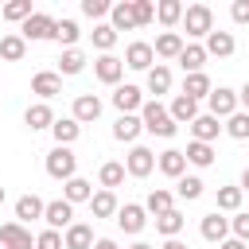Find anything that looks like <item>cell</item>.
Returning a JSON list of instances; mask_svg holds the SVG:
<instances>
[{
    "label": "cell",
    "mask_w": 249,
    "mask_h": 249,
    "mask_svg": "<svg viewBox=\"0 0 249 249\" xmlns=\"http://www.w3.org/2000/svg\"><path fill=\"white\" fill-rule=\"evenodd\" d=\"M140 121H144V132H152V136H163V140H171V136L179 132V124L171 121L167 105H160L156 97H152V101H144V109H140Z\"/></svg>",
    "instance_id": "obj_1"
},
{
    "label": "cell",
    "mask_w": 249,
    "mask_h": 249,
    "mask_svg": "<svg viewBox=\"0 0 249 249\" xmlns=\"http://www.w3.org/2000/svg\"><path fill=\"white\" fill-rule=\"evenodd\" d=\"M183 31H187L191 39H206V35L214 31V12H210V4H187V12H183Z\"/></svg>",
    "instance_id": "obj_2"
},
{
    "label": "cell",
    "mask_w": 249,
    "mask_h": 249,
    "mask_svg": "<svg viewBox=\"0 0 249 249\" xmlns=\"http://www.w3.org/2000/svg\"><path fill=\"white\" fill-rule=\"evenodd\" d=\"M43 167H47V175H51V179L66 183V179H74V175H78V156H74L70 148H58V144H54V148L47 152V163H43Z\"/></svg>",
    "instance_id": "obj_3"
},
{
    "label": "cell",
    "mask_w": 249,
    "mask_h": 249,
    "mask_svg": "<svg viewBox=\"0 0 249 249\" xmlns=\"http://www.w3.org/2000/svg\"><path fill=\"white\" fill-rule=\"evenodd\" d=\"M237 109H241V105H237V89H230V86H214V89H210V97H206V113H210V117L230 121Z\"/></svg>",
    "instance_id": "obj_4"
},
{
    "label": "cell",
    "mask_w": 249,
    "mask_h": 249,
    "mask_svg": "<svg viewBox=\"0 0 249 249\" xmlns=\"http://www.w3.org/2000/svg\"><path fill=\"white\" fill-rule=\"evenodd\" d=\"M124 171H128L132 179H148V175L156 171V152L144 148V144H132L128 156H124Z\"/></svg>",
    "instance_id": "obj_5"
},
{
    "label": "cell",
    "mask_w": 249,
    "mask_h": 249,
    "mask_svg": "<svg viewBox=\"0 0 249 249\" xmlns=\"http://www.w3.org/2000/svg\"><path fill=\"white\" fill-rule=\"evenodd\" d=\"M54 16H47V12H35L23 27H19V35L27 39V43H43V39H54Z\"/></svg>",
    "instance_id": "obj_6"
},
{
    "label": "cell",
    "mask_w": 249,
    "mask_h": 249,
    "mask_svg": "<svg viewBox=\"0 0 249 249\" xmlns=\"http://www.w3.org/2000/svg\"><path fill=\"white\" fill-rule=\"evenodd\" d=\"M93 74H97V82H105V86H121V78H124V58H117V54H97L93 58Z\"/></svg>",
    "instance_id": "obj_7"
},
{
    "label": "cell",
    "mask_w": 249,
    "mask_h": 249,
    "mask_svg": "<svg viewBox=\"0 0 249 249\" xmlns=\"http://www.w3.org/2000/svg\"><path fill=\"white\" fill-rule=\"evenodd\" d=\"M43 222H47V230H58V233H66V230L74 226V206H70L66 198H54V202H47V210H43Z\"/></svg>",
    "instance_id": "obj_8"
},
{
    "label": "cell",
    "mask_w": 249,
    "mask_h": 249,
    "mask_svg": "<svg viewBox=\"0 0 249 249\" xmlns=\"http://www.w3.org/2000/svg\"><path fill=\"white\" fill-rule=\"evenodd\" d=\"M124 66L128 70H152L156 66V51H152V43H144V39H136V43H128L124 47Z\"/></svg>",
    "instance_id": "obj_9"
},
{
    "label": "cell",
    "mask_w": 249,
    "mask_h": 249,
    "mask_svg": "<svg viewBox=\"0 0 249 249\" xmlns=\"http://www.w3.org/2000/svg\"><path fill=\"white\" fill-rule=\"evenodd\" d=\"M113 105H117L121 117H124V113H140V109H144V89L132 86V82L117 86V89H113Z\"/></svg>",
    "instance_id": "obj_10"
},
{
    "label": "cell",
    "mask_w": 249,
    "mask_h": 249,
    "mask_svg": "<svg viewBox=\"0 0 249 249\" xmlns=\"http://www.w3.org/2000/svg\"><path fill=\"white\" fill-rule=\"evenodd\" d=\"M198 233H202L206 241L222 245V241L230 237V218H226L222 210H210V214H202V222H198Z\"/></svg>",
    "instance_id": "obj_11"
},
{
    "label": "cell",
    "mask_w": 249,
    "mask_h": 249,
    "mask_svg": "<svg viewBox=\"0 0 249 249\" xmlns=\"http://www.w3.org/2000/svg\"><path fill=\"white\" fill-rule=\"evenodd\" d=\"M31 93H35L39 101L58 97V93H62V74H58V70H39V74L31 78Z\"/></svg>",
    "instance_id": "obj_12"
},
{
    "label": "cell",
    "mask_w": 249,
    "mask_h": 249,
    "mask_svg": "<svg viewBox=\"0 0 249 249\" xmlns=\"http://www.w3.org/2000/svg\"><path fill=\"white\" fill-rule=\"evenodd\" d=\"M0 245H4V249H35V237H31L27 226L4 222V226H0Z\"/></svg>",
    "instance_id": "obj_13"
},
{
    "label": "cell",
    "mask_w": 249,
    "mask_h": 249,
    "mask_svg": "<svg viewBox=\"0 0 249 249\" xmlns=\"http://www.w3.org/2000/svg\"><path fill=\"white\" fill-rule=\"evenodd\" d=\"M218 132H226V124H222L218 117H210V113H198V117L191 121V136H195L198 144H214Z\"/></svg>",
    "instance_id": "obj_14"
},
{
    "label": "cell",
    "mask_w": 249,
    "mask_h": 249,
    "mask_svg": "<svg viewBox=\"0 0 249 249\" xmlns=\"http://www.w3.org/2000/svg\"><path fill=\"white\" fill-rule=\"evenodd\" d=\"M117 226H121L124 233H140V230L148 226V210H144L140 202H124V206L117 210Z\"/></svg>",
    "instance_id": "obj_15"
},
{
    "label": "cell",
    "mask_w": 249,
    "mask_h": 249,
    "mask_svg": "<svg viewBox=\"0 0 249 249\" xmlns=\"http://www.w3.org/2000/svg\"><path fill=\"white\" fill-rule=\"evenodd\" d=\"M202 47H206V54H210V58H230V54L237 51V39H233V31H218V27H214V31L206 35V43H202Z\"/></svg>",
    "instance_id": "obj_16"
},
{
    "label": "cell",
    "mask_w": 249,
    "mask_h": 249,
    "mask_svg": "<svg viewBox=\"0 0 249 249\" xmlns=\"http://www.w3.org/2000/svg\"><path fill=\"white\" fill-rule=\"evenodd\" d=\"M54 109L47 105V101H35V105H27V113H23V124L31 128V132H43V128H54Z\"/></svg>",
    "instance_id": "obj_17"
},
{
    "label": "cell",
    "mask_w": 249,
    "mask_h": 249,
    "mask_svg": "<svg viewBox=\"0 0 249 249\" xmlns=\"http://www.w3.org/2000/svg\"><path fill=\"white\" fill-rule=\"evenodd\" d=\"M144 132V121H140V113H124V117H117L113 121V140H121V144H136V136Z\"/></svg>",
    "instance_id": "obj_18"
},
{
    "label": "cell",
    "mask_w": 249,
    "mask_h": 249,
    "mask_svg": "<svg viewBox=\"0 0 249 249\" xmlns=\"http://www.w3.org/2000/svg\"><path fill=\"white\" fill-rule=\"evenodd\" d=\"M183 35L179 31H160L156 35V43H152V51H156V58H175L179 62V54H183Z\"/></svg>",
    "instance_id": "obj_19"
},
{
    "label": "cell",
    "mask_w": 249,
    "mask_h": 249,
    "mask_svg": "<svg viewBox=\"0 0 249 249\" xmlns=\"http://www.w3.org/2000/svg\"><path fill=\"white\" fill-rule=\"evenodd\" d=\"M78 124H89V121H97L101 117V97L97 93H78L74 97V113H70Z\"/></svg>",
    "instance_id": "obj_20"
},
{
    "label": "cell",
    "mask_w": 249,
    "mask_h": 249,
    "mask_svg": "<svg viewBox=\"0 0 249 249\" xmlns=\"http://www.w3.org/2000/svg\"><path fill=\"white\" fill-rule=\"evenodd\" d=\"M156 167H160L167 179H183V175H187V156H183L179 148H167V152L156 156Z\"/></svg>",
    "instance_id": "obj_21"
},
{
    "label": "cell",
    "mask_w": 249,
    "mask_h": 249,
    "mask_svg": "<svg viewBox=\"0 0 249 249\" xmlns=\"http://www.w3.org/2000/svg\"><path fill=\"white\" fill-rule=\"evenodd\" d=\"M167 113H171V121H175V124H191V121L198 117V101H195V97H187V93H175V97H171V105H167Z\"/></svg>",
    "instance_id": "obj_22"
},
{
    "label": "cell",
    "mask_w": 249,
    "mask_h": 249,
    "mask_svg": "<svg viewBox=\"0 0 249 249\" xmlns=\"http://www.w3.org/2000/svg\"><path fill=\"white\" fill-rule=\"evenodd\" d=\"M43 210H47V202H43L39 195H19V198H16V222H19V226H23V222H39Z\"/></svg>",
    "instance_id": "obj_23"
},
{
    "label": "cell",
    "mask_w": 249,
    "mask_h": 249,
    "mask_svg": "<svg viewBox=\"0 0 249 249\" xmlns=\"http://www.w3.org/2000/svg\"><path fill=\"white\" fill-rule=\"evenodd\" d=\"M206 47L202 43H187L183 47V54H179V66H183V74H202V66H206Z\"/></svg>",
    "instance_id": "obj_24"
},
{
    "label": "cell",
    "mask_w": 249,
    "mask_h": 249,
    "mask_svg": "<svg viewBox=\"0 0 249 249\" xmlns=\"http://www.w3.org/2000/svg\"><path fill=\"white\" fill-rule=\"evenodd\" d=\"M62 198H66L70 206L89 202V198H93V183H89V179H82V175H74V179H66V183H62Z\"/></svg>",
    "instance_id": "obj_25"
},
{
    "label": "cell",
    "mask_w": 249,
    "mask_h": 249,
    "mask_svg": "<svg viewBox=\"0 0 249 249\" xmlns=\"http://www.w3.org/2000/svg\"><path fill=\"white\" fill-rule=\"evenodd\" d=\"M62 245H66V249H93V226H89V222H74V226L62 233Z\"/></svg>",
    "instance_id": "obj_26"
},
{
    "label": "cell",
    "mask_w": 249,
    "mask_h": 249,
    "mask_svg": "<svg viewBox=\"0 0 249 249\" xmlns=\"http://www.w3.org/2000/svg\"><path fill=\"white\" fill-rule=\"evenodd\" d=\"M109 23H113V31H136L132 0H117V4H113V12H109Z\"/></svg>",
    "instance_id": "obj_27"
},
{
    "label": "cell",
    "mask_w": 249,
    "mask_h": 249,
    "mask_svg": "<svg viewBox=\"0 0 249 249\" xmlns=\"http://www.w3.org/2000/svg\"><path fill=\"white\" fill-rule=\"evenodd\" d=\"M144 86H148V93H156V101H160V93L171 89V66H167V62H156V66L148 70Z\"/></svg>",
    "instance_id": "obj_28"
},
{
    "label": "cell",
    "mask_w": 249,
    "mask_h": 249,
    "mask_svg": "<svg viewBox=\"0 0 249 249\" xmlns=\"http://www.w3.org/2000/svg\"><path fill=\"white\" fill-rule=\"evenodd\" d=\"M51 136H54V144H58V148H70V144L82 136V124H78L74 117H58V121H54V128H51Z\"/></svg>",
    "instance_id": "obj_29"
},
{
    "label": "cell",
    "mask_w": 249,
    "mask_h": 249,
    "mask_svg": "<svg viewBox=\"0 0 249 249\" xmlns=\"http://www.w3.org/2000/svg\"><path fill=\"white\" fill-rule=\"evenodd\" d=\"M23 54H27V39H23L19 31L0 35V58H4V62H23Z\"/></svg>",
    "instance_id": "obj_30"
},
{
    "label": "cell",
    "mask_w": 249,
    "mask_h": 249,
    "mask_svg": "<svg viewBox=\"0 0 249 249\" xmlns=\"http://www.w3.org/2000/svg\"><path fill=\"white\" fill-rule=\"evenodd\" d=\"M89 210H93V218H117L121 202H117V195H113V191H93Z\"/></svg>",
    "instance_id": "obj_31"
},
{
    "label": "cell",
    "mask_w": 249,
    "mask_h": 249,
    "mask_svg": "<svg viewBox=\"0 0 249 249\" xmlns=\"http://www.w3.org/2000/svg\"><path fill=\"white\" fill-rule=\"evenodd\" d=\"M82 70H86V51L70 47V51L58 54V74H62V78H74V74H82Z\"/></svg>",
    "instance_id": "obj_32"
},
{
    "label": "cell",
    "mask_w": 249,
    "mask_h": 249,
    "mask_svg": "<svg viewBox=\"0 0 249 249\" xmlns=\"http://www.w3.org/2000/svg\"><path fill=\"white\" fill-rule=\"evenodd\" d=\"M210 89H214V82L206 78V70H202V74H183V93H187V97L202 101V97H210Z\"/></svg>",
    "instance_id": "obj_33"
},
{
    "label": "cell",
    "mask_w": 249,
    "mask_h": 249,
    "mask_svg": "<svg viewBox=\"0 0 249 249\" xmlns=\"http://www.w3.org/2000/svg\"><path fill=\"white\" fill-rule=\"evenodd\" d=\"M124 163H117V160H105L101 163V171H97V183H101V191H113V187H121L124 183Z\"/></svg>",
    "instance_id": "obj_34"
},
{
    "label": "cell",
    "mask_w": 249,
    "mask_h": 249,
    "mask_svg": "<svg viewBox=\"0 0 249 249\" xmlns=\"http://www.w3.org/2000/svg\"><path fill=\"white\" fill-rule=\"evenodd\" d=\"M214 202H218L214 210H222V214H237L241 202H245V191H241V187H218V198H214Z\"/></svg>",
    "instance_id": "obj_35"
},
{
    "label": "cell",
    "mask_w": 249,
    "mask_h": 249,
    "mask_svg": "<svg viewBox=\"0 0 249 249\" xmlns=\"http://www.w3.org/2000/svg\"><path fill=\"white\" fill-rule=\"evenodd\" d=\"M0 16H4L8 23H19V27H23V23L35 16V8H31V0H8V4L0 8Z\"/></svg>",
    "instance_id": "obj_36"
},
{
    "label": "cell",
    "mask_w": 249,
    "mask_h": 249,
    "mask_svg": "<svg viewBox=\"0 0 249 249\" xmlns=\"http://www.w3.org/2000/svg\"><path fill=\"white\" fill-rule=\"evenodd\" d=\"M183 156H187V163H191V167H210L218 152H214V144H198V140H191Z\"/></svg>",
    "instance_id": "obj_37"
},
{
    "label": "cell",
    "mask_w": 249,
    "mask_h": 249,
    "mask_svg": "<svg viewBox=\"0 0 249 249\" xmlns=\"http://www.w3.org/2000/svg\"><path fill=\"white\" fill-rule=\"evenodd\" d=\"M144 210L160 218V214H167V210H175V195H171L167 187H156V191L148 195V202H144Z\"/></svg>",
    "instance_id": "obj_38"
},
{
    "label": "cell",
    "mask_w": 249,
    "mask_h": 249,
    "mask_svg": "<svg viewBox=\"0 0 249 249\" xmlns=\"http://www.w3.org/2000/svg\"><path fill=\"white\" fill-rule=\"evenodd\" d=\"M183 226H187L183 210H167V214H160V218H156V230L163 233V241H167V237H179V233H183Z\"/></svg>",
    "instance_id": "obj_39"
},
{
    "label": "cell",
    "mask_w": 249,
    "mask_h": 249,
    "mask_svg": "<svg viewBox=\"0 0 249 249\" xmlns=\"http://www.w3.org/2000/svg\"><path fill=\"white\" fill-rule=\"evenodd\" d=\"M183 12H187V8H183L179 0H160V4H156V19H160L163 27H175V23H183Z\"/></svg>",
    "instance_id": "obj_40"
},
{
    "label": "cell",
    "mask_w": 249,
    "mask_h": 249,
    "mask_svg": "<svg viewBox=\"0 0 249 249\" xmlns=\"http://www.w3.org/2000/svg\"><path fill=\"white\" fill-rule=\"evenodd\" d=\"M78 39H82V27H78L74 19H58V23H54V43H58V47L70 51V47H78Z\"/></svg>",
    "instance_id": "obj_41"
},
{
    "label": "cell",
    "mask_w": 249,
    "mask_h": 249,
    "mask_svg": "<svg viewBox=\"0 0 249 249\" xmlns=\"http://www.w3.org/2000/svg\"><path fill=\"white\" fill-rule=\"evenodd\" d=\"M202 191H206V183H202L198 175H183V179H175V195H179L183 202H195V198H202Z\"/></svg>",
    "instance_id": "obj_42"
},
{
    "label": "cell",
    "mask_w": 249,
    "mask_h": 249,
    "mask_svg": "<svg viewBox=\"0 0 249 249\" xmlns=\"http://www.w3.org/2000/svg\"><path fill=\"white\" fill-rule=\"evenodd\" d=\"M89 39H93V47H97L101 54H109V51L117 47V31H113V23H97V27L89 31Z\"/></svg>",
    "instance_id": "obj_43"
},
{
    "label": "cell",
    "mask_w": 249,
    "mask_h": 249,
    "mask_svg": "<svg viewBox=\"0 0 249 249\" xmlns=\"http://www.w3.org/2000/svg\"><path fill=\"white\" fill-rule=\"evenodd\" d=\"M226 136H233V140H249V113H245V109H237V113L226 121Z\"/></svg>",
    "instance_id": "obj_44"
},
{
    "label": "cell",
    "mask_w": 249,
    "mask_h": 249,
    "mask_svg": "<svg viewBox=\"0 0 249 249\" xmlns=\"http://www.w3.org/2000/svg\"><path fill=\"white\" fill-rule=\"evenodd\" d=\"M230 233H233L237 241H245V245H249V210H237V214L230 218Z\"/></svg>",
    "instance_id": "obj_45"
},
{
    "label": "cell",
    "mask_w": 249,
    "mask_h": 249,
    "mask_svg": "<svg viewBox=\"0 0 249 249\" xmlns=\"http://www.w3.org/2000/svg\"><path fill=\"white\" fill-rule=\"evenodd\" d=\"M109 12H113L109 0H82V16H89V19H105Z\"/></svg>",
    "instance_id": "obj_46"
},
{
    "label": "cell",
    "mask_w": 249,
    "mask_h": 249,
    "mask_svg": "<svg viewBox=\"0 0 249 249\" xmlns=\"http://www.w3.org/2000/svg\"><path fill=\"white\" fill-rule=\"evenodd\" d=\"M132 12H136V27H148L156 19V4L152 0H132Z\"/></svg>",
    "instance_id": "obj_47"
},
{
    "label": "cell",
    "mask_w": 249,
    "mask_h": 249,
    "mask_svg": "<svg viewBox=\"0 0 249 249\" xmlns=\"http://www.w3.org/2000/svg\"><path fill=\"white\" fill-rule=\"evenodd\" d=\"M35 249H66V245H62V233L58 230H43L35 237Z\"/></svg>",
    "instance_id": "obj_48"
},
{
    "label": "cell",
    "mask_w": 249,
    "mask_h": 249,
    "mask_svg": "<svg viewBox=\"0 0 249 249\" xmlns=\"http://www.w3.org/2000/svg\"><path fill=\"white\" fill-rule=\"evenodd\" d=\"M230 19H233L237 27H249V0H233V4H230Z\"/></svg>",
    "instance_id": "obj_49"
},
{
    "label": "cell",
    "mask_w": 249,
    "mask_h": 249,
    "mask_svg": "<svg viewBox=\"0 0 249 249\" xmlns=\"http://www.w3.org/2000/svg\"><path fill=\"white\" fill-rule=\"evenodd\" d=\"M237 105H241V109H245V113H249V82H245V86H241V89H237Z\"/></svg>",
    "instance_id": "obj_50"
},
{
    "label": "cell",
    "mask_w": 249,
    "mask_h": 249,
    "mask_svg": "<svg viewBox=\"0 0 249 249\" xmlns=\"http://www.w3.org/2000/svg\"><path fill=\"white\" fill-rule=\"evenodd\" d=\"M218 249H249V245H245V241H237V237H226Z\"/></svg>",
    "instance_id": "obj_51"
},
{
    "label": "cell",
    "mask_w": 249,
    "mask_h": 249,
    "mask_svg": "<svg viewBox=\"0 0 249 249\" xmlns=\"http://www.w3.org/2000/svg\"><path fill=\"white\" fill-rule=\"evenodd\" d=\"M160 249H191V245H187V241H179V237H167Z\"/></svg>",
    "instance_id": "obj_52"
},
{
    "label": "cell",
    "mask_w": 249,
    "mask_h": 249,
    "mask_svg": "<svg viewBox=\"0 0 249 249\" xmlns=\"http://www.w3.org/2000/svg\"><path fill=\"white\" fill-rule=\"evenodd\" d=\"M93 249H117V241H113V237H97V241H93Z\"/></svg>",
    "instance_id": "obj_53"
},
{
    "label": "cell",
    "mask_w": 249,
    "mask_h": 249,
    "mask_svg": "<svg viewBox=\"0 0 249 249\" xmlns=\"http://www.w3.org/2000/svg\"><path fill=\"white\" fill-rule=\"evenodd\" d=\"M237 187H241V191H245V195H249V167H245V171H241V179H237Z\"/></svg>",
    "instance_id": "obj_54"
},
{
    "label": "cell",
    "mask_w": 249,
    "mask_h": 249,
    "mask_svg": "<svg viewBox=\"0 0 249 249\" xmlns=\"http://www.w3.org/2000/svg\"><path fill=\"white\" fill-rule=\"evenodd\" d=\"M128 249H156V245H148V241H132Z\"/></svg>",
    "instance_id": "obj_55"
},
{
    "label": "cell",
    "mask_w": 249,
    "mask_h": 249,
    "mask_svg": "<svg viewBox=\"0 0 249 249\" xmlns=\"http://www.w3.org/2000/svg\"><path fill=\"white\" fill-rule=\"evenodd\" d=\"M0 202H4V187H0Z\"/></svg>",
    "instance_id": "obj_56"
}]
</instances>
